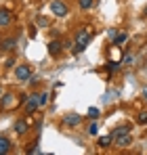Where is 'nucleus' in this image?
<instances>
[{
    "label": "nucleus",
    "mask_w": 147,
    "mask_h": 155,
    "mask_svg": "<svg viewBox=\"0 0 147 155\" xmlns=\"http://www.w3.org/2000/svg\"><path fill=\"white\" fill-rule=\"evenodd\" d=\"M91 40H93V29H91V27H80V29L76 31V46H74V52L78 54V52L86 51V46L91 44Z\"/></svg>",
    "instance_id": "obj_1"
},
{
    "label": "nucleus",
    "mask_w": 147,
    "mask_h": 155,
    "mask_svg": "<svg viewBox=\"0 0 147 155\" xmlns=\"http://www.w3.org/2000/svg\"><path fill=\"white\" fill-rule=\"evenodd\" d=\"M111 136H114V145L116 147H128L130 143H132V136H130V130L122 126V128H116L111 132Z\"/></svg>",
    "instance_id": "obj_2"
},
{
    "label": "nucleus",
    "mask_w": 147,
    "mask_h": 155,
    "mask_svg": "<svg viewBox=\"0 0 147 155\" xmlns=\"http://www.w3.org/2000/svg\"><path fill=\"white\" fill-rule=\"evenodd\" d=\"M42 107V101H40V94H27V99H25V103H23V109H25V113L29 115V113H34V111H38Z\"/></svg>",
    "instance_id": "obj_3"
},
{
    "label": "nucleus",
    "mask_w": 147,
    "mask_h": 155,
    "mask_svg": "<svg viewBox=\"0 0 147 155\" xmlns=\"http://www.w3.org/2000/svg\"><path fill=\"white\" fill-rule=\"evenodd\" d=\"M50 13H53L55 17L63 19V17H67V13H70V6H67L63 0H53V2H50Z\"/></svg>",
    "instance_id": "obj_4"
},
{
    "label": "nucleus",
    "mask_w": 147,
    "mask_h": 155,
    "mask_svg": "<svg viewBox=\"0 0 147 155\" xmlns=\"http://www.w3.org/2000/svg\"><path fill=\"white\" fill-rule=\"evenodd\" d=\"M15 78H17L19 82H27V80L32 78L29 65H17V67H15Z\"/></svg>",
    "instance_id": "obj_5"
},
{
    "label": "nucleus",
    "mask_w": 147,
    "mask_h": 155,
    "mask_svg": "<svg viewBox=\"0 0 147 155\" xmlns=\"http://www.w3.org/2000/svg\"><path fill=\"white\" fill-rule=\"evenodd\" d=\"M63 48H65V44L59 42V40H50V42H49V54H50V57H55V59L61 57Z\"/></svg>",
    "instance_id": "obj_6"
},
{
    "label": "nucleus",
    "mask_w": 147,
    "mask_h": 155,
    "mask_svg": "<svg viewBox=\"0 0 147 155\" xmlns=\"http://www.w3.org/2000/svg\"><path fill=\"white\" fill-rule=\"evenodd\" d=\"M63 124H65V126H80V124H82V115H78V113H67V115L63 117Z\"/></svg>",
    "instance_id": "obj_7"
},
{
    "label": "nucleus",
    "mask_w": 147,
    "mask_h": 155,
    "mask_svg": "<svg viewBox=\"0 0 147 155\" xmlns=\"http://www.w3.org/2000/svg\"><path fill=\"white\" fill-rule=\"evenodd\" d=\"M11 21H13L11 13H9L6 8H0V27H9V25H11Z\"/></svg>",
    "instance_id": "obj_8"
},
{
    "label": "nucleus",
    "mask_w": 147,
    "mask_h": 155,
    "mask_svg": "<svg viewBox=\"0 0 147 155\" xmlns=\"http://www.w3.org/2000/svg\"><path fill=\"white\" fill-rule=\"evenodd\" d=\"M15 46H17V38H4L2 40V51L11 52V51H15Z\"/></svg>",
    "instance_id": "obj_9"
},
{
    "label": "nucleus",
    "mask_w": 147,
    "mask_h": 155,
    "mask_svg": "<svg viewBox=\"0 0 147 155\" xmlns=\"http://www.w3.org/2000/svg\"><path fill=\"white\" fill-rule=\"evenodd\" d=\"M111 143H114V136L111 134H107V136H101L97 140V145L101 147V149H107V147H111Z\"/></svg>",
    "instance_id": "obj_10"
},
{
    "label": "nucleus",
    "mask_w": 147,
    "mask_h": 155,
    "mask_svg": "<svg viewBox=\"0 0 147 155\" xmlns=\"http://www.w3.org/2000/svg\"><path fill=\"white\" fill-rule=\"evenodd\" d=\"M9 151H11V140L6 136H0V155L9 153Z\"/></svg>",
    "instance_id": "obj_11"
},
{
    "label": "nucleus",
    "mask_w": 147,
    "mask_h": 155,
    "mask_svg": "<svg viewBox=\"0 0 147 155\" xmlns=\"http://www.w3.org/2000/svg\"><path fill=\"white\" fill-rule=\"evenodd\" d=\"M126 40H128V34L120 31V34H116V36H114V42H111V46H120V44H124Z\"/></svg>",
    "instance_id": "obj_12"
},
{
    "label": "nucleus",
    "mask_w": 147,
    "mask_h": 155,
    "mask_svg": "<svg viewBox=\"0 0 147 155\" xmlns=\"http://www.w3.org/2000/svg\"><path fill=\"white\" fill-rule=\"evenodd\" d=\"M15 132H17V134H25V132H27V122H25V120H17V122H15Z\"/></svg>",
    "instance_id": "obj_13"
},
{
    "label": "nucleus",
    "mask_w": 147,
    "mask_h": 155,
    "mask_svg": "<svg viewBox=\"0 0 147 155\" xmlns=\"http://www.w3.org/2000/svg\"><path fill=\"white\" fill-rule=\"evenodd\" d=\"M93 2H95V0H78V6H80L82 11H88V8L93 6Z\"/></svg>",
    "instance_id": "obj_14"
},
{
    "label": "nucleus",
    "mask_w": 147,
    "mask_h": 155,
    "mask_svg": "<svg viewBox=\"0 0 147 155\" xmlns=\"http://www.w3.org/2000/svg\"><path fill=\"white\" fill-rule=\"evenodd\" d=\"M86 115H88V120H99V115H101V113H99V109H97V107H91Z\"/></svg>",
    "instance_id": "obj_15"
},
{
    "label": "nucleus",
    "mask_w": 147,
    "mask_h": 155,
    "mask_svg": "<svg viewBox=\"0 0 147 155\" xmlns=\"http://www.w3.org/2000/svg\"><path fill=\"white\" fill-rule=\"evenodd\" d=\"M137 124H141V126H147V111H141V113L137 115Z\"/></svg>",
    "instance_id": "obj_16"
},
{
    "label": "nucleus",
    "mask_w": 147,
    "mask_h": 155,
    "mask_svg": "<svg viewBox=\"0 0 147 155\" xmlns=\"http://www.w3.org/2000/svg\"><path fill=\"white\" fill-rule=\"evenodd\" d=\"M97 132H99V126H97V124H95V120H93V124L88 126V134H91V136H95Z\"/></svg>",
    "instance_id": "obj_17"
},
{
    "label": "nucleus",
    "mask_w": 147,
    "mask_h": 155,
    "mask_svg": "<svg viewBox=\"0 0 147 155\" xmlns=\"http://www.w3.org/2000/svg\"><path fill=\"white\" fill-rule=\"evenodd\" d=\"M49 97H50L49 92H40V101H42V107H44V105L49 103Z\"/></svg>",
    "instance_id": "obj_18"
},
{
    "label": "nucleus",
    "mask_w": 147,
    "mask_h": 155,
    "mask_svg": "<svg viewBox=\"0 0 147 155\" xmlns=\"http://www.w3.org/2000/svg\"><path fill=\"white\" fill-rule=\"evenodd\" d=\"M38 82H40V80H38V78H36V76H32V78H29V80H27V84H29V86H36Z\"/></svg>",
    "instance_id": "obj_19"
},
{
    "label": "nucleus",
    "mask_w": 147,
    "mask_h": 155,
    "mask_svg": "<svg viewBox=\"0 0 147 155\" xmlns=\"http://www.w3.org/2000/svg\"><path fill=\"white\" fill-rule=\"evenodd\" d=\"M130 61H132V54H126V57L122 59V63H124V65H130Z\"/></svg>",
    "instance_id": "obj_20"
},
{
    "label": "nucleus",
    "mask_w": 147,
    "mask_h": 155,
    "mask_svg": "<svg viewBox=\"0 0 147 155\" xmlns=\"http://www.w3.org/2000/svg\"><path fill=\"white\" fill-rule=\"evenodd\" d=\"M38 23H40V25H49V21H46L44 17H40V19H38Z\"/></svg>",
    "instance_id": "obj_21"
},
{
    "label": "nucleus",
    "mask_w": 147,
    "mask_h": 155,
    "mask_svg": "<svg viewBox=\"0 0 147 155\" xmlns=\"http://www.w3.org/2000/svg\"><path fill=\"white\" fill-rule=\"evenodd\" d=\"M143 17H147V6H145V8H143Z\"/></svg>",
    "instance_id": "obj_22"
}]
</instances>
